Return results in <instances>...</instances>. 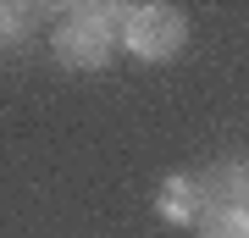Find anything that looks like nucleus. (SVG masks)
Returning a JSON list of instances; mask_svg holds the SVG:
<instances>
[{
	"mask_svg": "<svg viewBox=\"0 0 249 238\" xmlns=\"http://www.w3.org/2000/svg\"><path fill=\"white\" fill-rule=\"evenodd\" d=\"M116 34L139 61H172L188 44V17L178 6H122Z\"/></svg>",
	"mask_w": 249,
	"mask_h": 238,
	"instance_id": "nucleus-2",
	"label": "nucleus"
},
{
	"mask_svg": "<svg viewBox=\"0 0 249 238\" xmlns=\"http://www.w3.org/2000/svg\"><path fill=\"white\" fill-rule=\"evenodd\" d=\"M194 183H199L205 205H244L249 200V172L238 161H216V166H205V177H194Z\"/></svg>",
	"mask_w": 249,
	"mask_h": 238,
	"instance_id": "nucleus-3",
	"label": "nucleus"
},
{
	"mask_svg": "<svg viewBox=\"0 0 249 238\" xmlns=\"http://www.w3.org/2000/svg\"><path fill=\"white\" fill-rule=\"evenodd\" d=\"M116 22H122V6H78V11H67L55 22V34H50L55 61L72 67V72L106 67L111 50H116Z\"/></svg>",
	"mask_w": 249,
	"mask_h": 238,
	"instance_id": "nucleus-1",
	"label": "nucleus"
},
{
	"mask_svg": "<svg viewBox=\"0 0 249 238\" xmlns=\"http://www.w3.org/2000/svg\"><path fill=\"white\" fill-rule=\"evenodd\" d=\"M194 227L199 238H249V216H244V205H205Z\"/></svg>",
	"mask_w": 249,
	"mask_h": 238,
	"instance_id": "nucleus-5",
	"label": "nucleus"
},
{
	"mask_svg": "<svg viewBox=\"0 0 249 238\" xmlns=\"http://www.w3.org/2000/svg\"><path fill=\"white\" fill-rule=\"evenodd\" d=\"M199 211H205V200H199V183L188 172L160 183V216L166 221H199Z\"/></svg>",
	"mask_w": 249,
	"mask_h": 238,
	"instance_id": "nucleus-4",
	"label": "nucleus"
}]
</instances>
